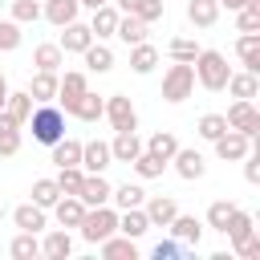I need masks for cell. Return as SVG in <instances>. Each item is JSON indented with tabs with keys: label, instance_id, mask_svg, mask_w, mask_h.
I'll return each instance as SVG.
<instances>
[{
	"label": "cell",
	"instance_id": "6da1fadb",
	"mask_svg": "<svg viewBox=\"0 0 260 260\" xmlns=\"http://www.w3.org/2000/svg\"><path fill=\"white\" fill-rule=\"evenodd\" d=\"M24 126L32 130V142L53 146L57 138H65V110L57 102H41V106H32V114H28Z\"/></svg>",
	"mask_w": 260,
	"mask_h": 260
},
{
	"label": "cell",
	"instance_id": "7a4b0ae2",
	"mask_svg": "<svg viewBox=\"0 0 260 260\" xmlns=\"http://www.w3.org/2000/svg\"><path fill=\"white\" fill-rule=\"evenodd\" d=\"M191 69H195V85H203V89H211V93H219V89L228 85V77H232L228 57H223L219 49H199L195 61H191Z\"/></svg>",
	"mask_w": 260,
	"mask_h": 260
},
{
	"label": "cell",
	"instance_id": "3957f363",
	"mask_svg": "<svg viewBox=\"0 0 260 260\" xmlns=\"http://www.w3.org/2000/svg\"><path fill=\"white\" fill-rule=\"evenodd\" d=\"M77 232H81V240H85V244H102L106 236H114V232H118V207H114V203L85 207V215H81Z\"/></svg>",
	"mask_w": 260,
	"mask_h": 260
},
{
	"label": "cell",
	"instance_id": "277c9868",
	"mask_svg": "<svg viewBox=\"0 0 260 260\" xmlns=\"http://www.w3.org/2000/svg\"><path fill=\"white\" fill-rule=\"evenodd\" d=\"M191 93H195V69H191V61L167 65V69H162V102L179 106V102H187Z\"/></svg>",
	"mask_w": 260,
	"mask_h": 260
},
{
	"label": "cell",
	"instance_id": "5b68a950",
	"mask_svg": "<svg viewBox=\"0 0 260 260\" xmlns=\"http://www.w3.org/2000/svg\"><path fill=\"white\" fill-rule=\"evenodd\" d=\"M102 118H106L114 130H138V110H134V102H130L126 93H110Z\"/></svg>",
	"mask_w": 260,
	"mask_h": 260
},
{
	"label": "cell",
	"instance_id": "8992f818",
	"mask_svg": "<svg viewBox=\"0 0 260 260\" xmlns=\"http://www.w3.org/2000/svg\"><path fill=\"white\" fill-rule=\"evenodd\" d=\"M223 118H228V126H232V130H240L244 138H256V130H260V110H256L252 102H240V98H236V102L228 106V114H223Z\"/></svg>",
	"mask_w": 260,
	"mask_h": 260
},
{
	"label": "cell",
	"instance_id": "52a82bcc",
	"mask_svg": "<svg viewBox=\"0 0 260 260\" xmlns=\"http://www.w3.org/2000/svg\"><path fill=\"white\" fill-rule=\"evenodd\" d=\"M211 146H215V158H223V162H240V158L252 150V138H244L240 130H232V126H228Z\"/></svg>",
	"mask_w": 260,
	"mask_h": 260
},
{
	"label": "cell",
	"instance_id": "ba28073f",
	"mask_svg": "<svg viewBox=\"0 0 260 260\" xmlns=\"http://www.w3.org/2000/svg\"><path fill=\"white\" fill-rule=\"evenodd\" d=\"M106 167H114L110 142H102V138H89V142H81V171H85V175H102Z\"/></svg>",
	"mask_w": 260,
	"mask_h": 260
},
{
	"label": "cell",
	"instance_id": "9c48e42d",
	"mask_svg": "<svg viewBox=\"0 0 260 260\" xmlns=\"http://www.w3.org/2000/svg\"><path fill=\"white\" fill-rule=\"evenodd\" d=\"M110 154H114V162H134L138 154H142V138H138V130H114V138H110Z\"/></svg>",
	"mask_w": 260,
	"mask_h": 260
},
{
	"label": "cell",
	"instance_id": "30bf717a",
	"mask_svg": "<svg viewBox=\"0 0 260 260\" xmlns=\"http://www.w3.org/2000/svg\"><path fill=\"white\" fill-rule=\"evenodd\" d=\"M171 162H175V175H179V179H187V183L203 179V171H207V158H203L199 150H191V146H179Z\"/></svg>",
	"mask_w": 260,
	"mask_h": 260
},
{
	"label": "cell",
	"instance_id": "8fae6325",
	"mask_svg": "<svg viewBox=\"0 0 260 260\" xmlns=\"http://www.w3.org/2000/svg\"><path fill=\"white\" fill-rule=\"evenodd\" d=\"M110 191H114V183H110L106 171H102V175H85V179H81L77 199H81L85 207H102V203H110Z\"/></svg>",
	"mask_w": 260,
	"mask_h": 260
},
{
	"label": "cell",
	"instance_id": "7c38bea8",
	"mask_svg": "<svg viewBox=\"0 0 260 260\" xmlns=\"http://www.w3.org/2000/svg\"><path fill=\"white\" fill-rule=\"evenodd\" d=\"M142 211H146L150 228H167V223L179 215V203H175L171 195H146V199H142Z\"/></svg>",
	"mask_w": 260,
	"mask_h": 260
},
{
	"label": "cell",
	"instance_id": "4fadbf2b",
	"mask_svg": "<svg viewBox=\"0 0 260 260\" xmlns=\"http://www.w3.org/2000/svg\"><path fill=\"white\" fill-rule=\"evenodd\" d=\"M61 53H85L89 45H93V32H89V24H81V20H69V24H61Z\"/></svg>",
	"mask_w": 260,
	"mask_h": 260
},
{
	"label": "cell",
	"instance_id": "5bb4252c",
	"mask_svg": "<svg viewBox=\"0 0 260 260\" xmlns=\"http://www.w3.org/2000/svg\"><path fill=\"white\" fill-rule=\"evenodd\" d=\"M85 89H89V77H85L81 69H69L65 77H57V106H61V110H69V106H73V98H81Z\"/></svg>",
	"mask_w": 260,
	"mask_h": 260
},
{
	"label": "cell",
	"instance_id": "9a60e30c",
	"mask_svg": "<svg viewBox=\"0 0 260 260\" xmlns=\"http://www.w3.org/2000/svg\"><path fill=\"white\" fill-rule=\"evenodd\" d=\"M167 228H171V236H175L183 248H199V240H203V219H195V215H183V211H179Z\"/></svg>",
	"mask_w": 260,
	"mask_h": 260
},
{
	"label": "cell",
	"instance_id": "2e32d148",
	"mask_svg": "<svg viewBox=\"0 0 260 260\" xmlns=\"http://www.w3.org/2000/svg\"><path fill=\"white\" fill-rule=\"evenodd\" d=\"M41 256H49V260H69V256H73V236H69V228H53V232H45V240H41Z\"/></svg>",
	"mask_w": 260,
	"mask_h": 260
},
{
	"label": "cell",
	"instance_id": "e0dca14e",
	"mask_svg": "<svg viewBox=\"0 0 260 260\" xmlns=\"http://www.w3.org/2000/svg\"><path fill=\"white\" fill-rule=\"evenodd\" d=\"M98 252H102L106 260H138V240L114 232V236H106V240L98 244Z\"/></svg>",
	"mask_w": 260,
	"mask_h": 260
},
{
	"label": "cell",
	"instance_id": "ac0fdd59",
	"mask_svg": "<svg viewBox=\"0 0 260 260\" xmlns=\"http://www.w3.org/2000/svg\"><path fill=\"white\" fill-rule=\"evenodd\" d=\"M118 8L114 4H98L93 8V16H89V32H93V41H110L114 37V28H118Z\"/></svg>",
	"mask_w": 260,
	"mask_h": 260
},
{
	"label": "cell",
	"instance_id": "d6986e66",
	"mask_svg": "<svg viewBox=\"0 0 260 260\" xmlns=\"http://www.w3.org/2000/svg\"><path fill=\"white\" fill-rule=\"evenodd\" d=\"M102 110H106V98H98L93 89H85L81 98H73V106L65 110L69 118H77V122H98L102 118Z\"/></svg>",
	"mask_w": 260,
	"mask_h": 260
},
{
	"label": "cell",
	"instance_id": "ffe728a7",
	"mask_svg": "<svg viewBox=\"0 0 260 260\" xmlns=\"http://www.w3.org/2000/svg\"><path fill=\"white\" fill-rule=\"evenodd\" d=\"M49 211H53L57 228H77V223H81V215H85V203H81L77 195H61Z\"/></svg>",
	"mask_w": 260,
	"mask_h": 260
},
{
	"label": "cell",
	"instance_id": "44dd1931",
	"mask_svg": "<svg viewBox=\"0 0 260 260\" xmlns=\"http://www.w3.org/2000/svg\"><path fill=\"white\" fill-rule=\"evenodd\" d=\"M12 223H16L20 232H37V236H41V232L49 228V211L37 207V203H20V207L12 211Z\"/></svg>",
	"mask_w": 260,
	"mask_h": 260
},
{
	"label": "cell",
	"instance_id": "7402d4cb",
	"mask_svg": "<svg viewBox=\"0 0 260 260\" xmlns=\"http://www.w3.org/2000/svg\"><path fill=\"white\" fill-rule=\"evenodd\" d=\"M77 12H81V0H41V16L49 24H57V28L77 20Z\"/></svg>",
	"mask_w": 260,
	"mask_h": 260
},
{
	"label": "cell",
	"instance_id": "603a6c76",
	"mask_svg": "<svg viewBox=\"0 0 260 260\" xmlns=\"http://www.w3.org/2000/svg\"><path fill=\"white\" fill-rule=\"evenodd\" d=\"M232 98H240V102H252L256 93H260V73H248V69H240V73H232L228 77V85H223Z\"/></svg>",
	"mask_w": 260,
	"mask_h": 260
},
{
	"label": "cell",
	"instance_id": "cb8c5ba5",
	"mask_svg": "<svg viewBox=\"0 0 260 260\" xmlns=\"http://www.w3.org/2000/svg\"><path fill=\"white\" fill-rule=\"evenodd\" d=\"M118 232H122V236H130V240H142V236L150 232L146 211H142V207H126V211H118Z\"/></svg>",
	"mask_w": 260,
	"mask_h": 260
},
{
	"label": "cell",
	"instance_id": "d4e9b609",
	"mask_svg": "<svg viewBox=\"0 0 260 260\" xmlns=\"http://www.w3.org/2000/svg\"><path fill=\"white\" fill-rule=\"evenodd\" d=\"M154 65H158V49H154L150 41H138V45H130V69H134L138 77L154 73Z\"/></svg>",
	"mask_w": 260,
	"mask_h": 260
},
{
	"label": "cell",
	"instance_id": "484cf974",
	"mask_svg": "<svg viewBox=\"0 0 260 260\" xmlns=\"http://www.w3.org/2000/svg\"><path fill=\"white\" fill-rule=\"evenodd\" d=\"M28 98L41 106V102H57V73H49V69H37L32 73V81H28Z\"/></svg>",
	"mask_w": 260,
	"mask_h": 260
},
{
	"label": "cell",
	"instance_id": "4316f807",
	"mask_svg": "<svg viewBox=\"0 0 260 260\" xmlns=\"http://www.w3.org/2000/svg\"><path fill=\"white\" fill-rule=\"evenodd\" d=\"M256 232V219L248 215V211H240V207H232V215H228V223H223V236L232 240V248L240 244V240H248Z\"/></svg>",
	"mask_w": 260,
	"mask_h": 260
},
{
	"label": "cell",
	"instance_id": "83f0119b",
	"mask_svg": "<svg viewBox=\"0 0 260 260\" xmlns=\"http://www.w3.org/2000/svg\"><path fill=\"white\" fill-rule=\"evenodd\" d=\"M187 20L195 28H211L219 20V0H187Z\"/></svg>",
	"mask_w": 260,
	"mask_h": 260
},
{
	"label": "cell",
	"instance_id": "f1b7e54d",
	"mask_svg": "<svg viewBox=\"0 0 260 260\" xmlns=\"http://www.w3.org/2000/svg\"><path fill=\"white\" fill-rule=\"evenodd\" d=\"M20 154V126L12 122L8 110H0V158H12Z\"/></svg>",
	"mask_w": 260,
	"mask_h": 260
},
{
	"label": "cell",
	"instance_id": "f546056e",
	"mask_svg": "<svg viewBox=\"0 0 260 260\" xmlns=\"http://www.w3.org/2000/svg\"><path fill=\"white\" fill-rule=\"evenodd\" d=\"M236 53H240V61H244L248 73H260V32H240Z\"/></svg>",
	"mask_w": 260,
	"mask_h": 260
},
{
	"label": "cell",
	"instance_id": "4dcf8cb0",
	"mask_svg": "<svg viewBox=\"0 0 260 260\" xmlns=\"http://www.w3.org/2000/svg\"><path fill=\"white\" fill-rule=\"evenodd\" d=\"M81 57H85V69H89V73H110V69H114V49H110L106 41H93Z\"/></svg>",
	"mask_w": 260,
	"mask_h": 260
},
{
	"label": "cell",
	"instance_id": "1f68e13d",
	"mask_svg": "<svg viewBox=\"0 0 260 260\" xmlns=\"http://www.w3.org/2000/svg\"><path fill=\"white\" fill-rule=\"evenodd\" d=\"M142 150H150L154 158H162V162H171L175 158V150H179V138L171 134V130H154L146 142H142Z\"/></svg>",
	"mask_w": 260,
	"mask_h": 260
},
{
	"label": "cell",
	"instance_id": "d6a6232c",
	"mask_svg": "<svg viewBox=\"0 0 260 260\" xmlns=\"http://www.w3.org/2000/svg\"><path fill=\"white\" fill-rule=\"evenodd\" d=\"M32 65H37V69H49V73H57V69L65 65V53H61V45H57V41H45V45H37V49H32Z\"/></svg>",
	"mask_w": 260,
	"mask_h": 260
},
{
	"label": "cell",
	"instance_id": "836d02e7",
	"mask_svg": "<svg viewBox=\"0 0 260 260\" xmlns=\"http://www.w3.org/2000/svg\"><path fill=\"white\" fill-rule=\"evenodd\" d=\"M49 150H53V162H57V167H81V142H77V138L65 134V138H57Z\"/></svg>",
	"mask_w": 260,
	"mask_h": 260
},
{
	"label": "cell",
	"instance_id": "e575fe53",
	"mask_svg": "<svg viewBox=\"0 0 260 260\" xmlns=\"http://www.w3.org/2000/svg\"><path fill=\"white\" fill-rule=\"evenodd\" d=\"M114 37H118V41H126V45H138V41H146V24H142L134 12H122V16H118Z\"/></svg>",
	"mask_w": 260,
	"mask_h": 260
},
{
	"label": "cell",
	"instance_id": "d590c367",
	"mask_svg": "<svg viewBox=\"0 0 260 260\" xmlns=\"http://www.w3.org/2000/svg\"><path fill=\"white\" fill-rule=\"evenodd\" d=\"M32 106H37V102L28 98V89H16V93L8 89V98H4V110L12 114V122H16V126H24V122H28V114H32Z\"/></svg>",
	"mask_w": 260,
	"mask_h": 260
},
{
	"label": "cell",
	"instance_id": "8d00e7d4",
	"mask_svg": "<svg viewBox=\"0 0 260 260\" xmlns=\"http://www.w3.org/2000/svg\"><path fill=\"white\" fill-rule=\"evenodd\" d=\"M8 252H12V260H37V256H41V240H37V232H16L12 244H8Z\"/></svg>",
	"mask_w": 260,
	"mask_h": 260
},
{
	"label": "cell",
	"instance_id": "74e56055",
	"mask_svg": "<svg viewBox=\"0 0 260 260\" xmlns=\"http://www.w3.org/2000/svg\"><path fill=\"white\" fill-rule=\"evenodd\" d=\"M142 199H146V191H142L138 183H122V187L110 191V203H114L118 211H126V207H142Z\"/></svg>",
	"mask_w": 260,
	"mask_h": 260
},
{
	"label": "cell",
	"instance_id": "f35d334b",
	"mask_svg": "<svg viewBox=\"0 0 260 260\" xmlns=\"http://www.w3.org/2000/svg\"><path fill=\"white\" fill-rule=\"evenodd\" d=\"M130 167H134V175H138V179H162V171H167L171 162H162V158H154L150 150H142Z\"/></svg>",
	"mask_w": 260,
	"mask_h": 260
},
{
	"label": "cell",
	"instance_id": "ab89813d",
	"mask_svg": "<svg viewBox=\"0 0 260 260\" xmlns=\"http://www.w3.org/2000/svg\"><path fill=\"white\" fill-rule=\"evenodd\" d=\"M223 130H228V118H223V114H203V118L195 122V134H199L203 142H215Z\"/></svg>",
	"mask_w": 260,
	"mask_h": 260
},
{
	"label": "cell",
	"instance_id": "60d3db41",
	"mask_svg": "<svg viewBox=\"0 0 260 260\" xmlns=\"http://www.w3.org/2000/svg\"><path fill=\"white\" fill-rule=\"evenodd\" d=\"M57 199H61L57 179H37V183H32V203H37V207H45V211H49Z\"/></svg>",
	"mask_w": 260,
	"mask_h": 260
},
{
	"label": "cell",
	"instance_id": "b9f144b4",
	"mask_svg": "<svg viewBox=\"0 0 260 260\" xmlns=\"http://www.w3.org/2000/svg\"><path fill=\"white\" fill-rule=\"evenodd\" d=\"M8 12L16 24H37L41 20V0H8Z\"/></svg>",
	"mask_w": 260,
	"mask_h": 260
},
{
	"label": "cell",
	"instance_id": "7bdbcfd3",
	"mask_svg": "<svg viewBox=\"0 0 260 260\" xmlns=\"http://www.w3.org/2000/svg\"><path fill=\"white\" fill-rule=\"evenodd\" d=\"M81 179H85L81 167H57V187H61V195H77V191H81Z\"/></svg>",
	"mask_w": 260,
	"mask_h": 260
},
{
	"label": "cell",
	"instance_id": "ee69618b",
	"mask_svg": "<svg viewBox=\"0 0 260 260\" xmlns=\"http://www.w3.org/2000/svg\"><path fill=\"white\" fill-rule=\"evenodd\" d=\"M130 12H134L142 24H154V20H162V12H167V0H138Z\"/></svg>",
	"mask_w": 260,
	"mask_h": 260
},
{
	"label": "cell",
	"instance_id": "f6af8a7d",
	"mask_svg": "<svg viewBox=\"0 0 260 260\" xmlns=\"http://www.w3.org/2000/svg\"><path fill=\"white\" fill-rule=\"evenodd\" d=\"M20 41H24V32H20V24L8 16V20H0V53H12V49H20Z\"/></svg>",
	"mask_w": 260,
	"mask_h": 260
},
{
	"label": "cell",
	"instance_id": "bcb514c9",
	"mask_svg": "<svg viewBox=\"0 0 260 260\" xmlns=\"http://www.w3.org/2000/svg\"><path fill=\"white\" fill-rule=\"evenodd\" d=\"M195 53H199V45H195L191 37H175V41L167 45V57H171V61H195Z\"/></svg>",
	"mask_w": 260,
	"mask_h": 260
},
{
	"label": "cell",
	"instance_id": "7dc6e473",
	"mask_svg": "<svg viewBox=\"0 0 260 260\" xmlns=\"http://www.w3.org/2000/svg\"><path fill=\"white\" fill-rule=\"evenodd\" d=\"M232 207H236L232 199H215V203L207 207V228H211V232H223V223H228Z\"/></svg>",
	"mask_w": 260,
	"mask_h": 260
},
{
	"label": "cell",
	"instance_id": "c3c4849f",
	"mask_svg": "<svg viewBox=\"0 0 260 260\" xmlns=\"http://www.w3.org/2000/svg\"><path fill=\"white\" fill-rule=\"evenodd\" d=\"M236 28H240V32H260V4L236 8Z\"/></svg>",
	"mask_w": 260,
	"mask_h": 260
},
{
	"label": "cell",
	"instance_id": "681fc988",
	"mask_svg": "<svg viewBox=\"0 0 260 260\" xmlns=\"http://www.w3.org/2000/svg\"><path fill=\"white\" fill-rule=\"evenodd\" d=\"M183 252H187V248H183L175 236H171V240H158V244L150 248V256H154V260H179Z\"/></svg>",
	"mask_w": 260,
	"mask_h": 260
},
{
	"label": "cell",
	"instance_id": "f907efd6",
	"mask_svg": "<svg viewBox=\"0 0 260 260\" xmlns=\"http://www.w3.org/2000/svg\"><path fill=\"white\" fill-rule=\"evenodd\" d=\"M236 256H240V260H260V236L252 232L248 240H240V244H236Z\"/></svg>",
	"mask_w": 260,
	"mask_h": 260
},
{
	"label": "cell",
	"instance_id": "816d5d0a",
	"mask_svg": "<svg viewBox=\"0 0 260 260\" xmlns=\"http://www.w3.org/2000/svg\"><path fill=\"white\" fill-rule=\"evenodd\" d=\"M240 162H244V179H248V183H260V154H256V150H248Z\"/></svg>",
	"mask_w": 260,
	"mask_h": 260
},
{
	"label": "cell",
	"instance_id": "f5cc1de1",
	"mask_svg": "<svg viewBox=\"0 0 260 260\" xmlns=\"http://www.w3.org/2000/svg\"><path fill=\"white\" fill-rule=\"evenodd\" d=\"M223 4L236 12V8H248V4H260V0H219V8H223Z\"/></svg>",
	"mask_w": 260,
	"mask_h": 260
},
{
	"label": "cell",
	"instance_id": "db71d44e",
	"mask_svg": "<svg viewBox=\"0 0 260 260\" xmlns=\"http://www.w3.org/2000/svg\"><path fill=\"white\" fill-rule=\"evenodd\" d=\"M110 4H114V8H118V12H130V8H134V4H138V0H110Z\"/></svg>",
	"mask_w": 260,
	"mask_h": 260
},
{
	"label": "cell",
	"instance_id": "11a10c76",
	"mask_svg": "<svg viewBox=\"0 0 260 260\" xmlns=\"http://www.w3.org/2000/svg\"><path fill=\"white\" fill-rule=\"evenodd\" d=\"M4 98H8V77L0 73V110H4Z\"/></svg>",
	"mask_w": 260,
	"mask_h": 260
},
{
	"label": "cell",
	"instance_id": "9f6ffc18",
	"mask_svg": "<svg viewBox=\"0 0 260 260\" xmlns=\"http://www.w3.org/2000/svg\"><path fill=\"white\" fill-rule=\"evenodd\" d=\"M98 4H110V0H81V8H89V12H93Z\"/></svg>",
	"mask_w": 260,
	"mask_h": 260
},
{
	"label": "cell",
	"instance_id": "6f0895ef",
	"mask_svg": "<svg viewBox=\"0 0 260 260\" xmlns=\"http://www.w3.org/2000/svg\"><path fill=\"white\" fill-rule=\"evenodd\" d=\"M0 4H8V0H0Z\"/></svg>",
	"mask_w": 260,
	"mask_h": 260
}]
</instances>
